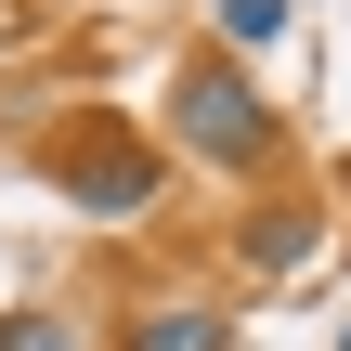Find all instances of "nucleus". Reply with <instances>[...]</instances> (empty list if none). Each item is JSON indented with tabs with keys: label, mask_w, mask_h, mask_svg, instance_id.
<instances>
[{
	"label": "nucleus",
	"mask_w": 351,
	"mask_h": 351,
	"mask_svg": "<svg viewBox=\"0 0 351 351\" xmlns=\"http://www.w3.org/2000/svg\"><path fill=\"white\" fill-rule=\"evenodd\" d=\"M169 156H195V169H261L274 156V104H261V78L234 52L169 65Z\"/></svg>",
	"instance_id": "1"
},
{
	"label": "nucleus",
	"mask_w": 351,
	"mask_h": 351,
	"mask_svg": "<svg viewBox=\"0 0 351 351\" xmlns=\"http://www.w3.org/2000/svg\"><path fill=\"white\" fill-rule=\"evenodd\" d=\"M156 182H169V156H156L143 130H91V143L65 156V195H78L91 221H156Z\"/></svg>",
	"instance_id": "2"
},
{
	"label": "nucleus",
	"mask_w": 351,
	"mask_h": 351,
	"mask_svg": "<svg viewBox=\"0 0 351 351\" xmlns=\"http://www.w3.org/2000/svg\"><path fill=\"white\" fill-rule=\"evenodd\" d=\"M117 351H234V313L221 300H156V313H130Z\"/></svg>",
	"instance_id": "3"
},
{
	"label": "nucleus",
	"mask_w": 351,
	"mask_h": 351,
	"mask_svg": "<svg viewBox=\"0 0 351 351\" xmlns=\"http://www.w3.org/2000/svg\"><path fill=\"white\" fill-rule=\"evenodd\" d=\"M208 39L247 65V52H274V39H287V0H208Z\"/></svg>",
	"instance_id": "4"
},
{
	"label": "nucleus",
	"mask_w": 351,
	"mask_h": 351,
	"mask_svg": "<svg viewBox=\"0 0 351 351\" xmlns=\"http://www.w3.org/2000/svg\"><path fill=\"white\" fill-rule=\"evenodd\" d=\"M300 247H313V208H261V274H287Z\"/></svg>",
	"instance_id": "5"
},
{
	"label": "nucleus",
	"mask_w": 351,
	"mask_h": 351,
	"mask_svg": "<svg viewBox=\"0 0 351 351\" xmlns=\"http://www.w3.org/2000/svg\"><path fill=\"white\" fill-rule=\"evenodd\" d=\"M0 351H78L65 313H0Z\"/></svg>",
	"instance_id": "6"
},
{
	"label": "nucleus",
	"mask_w": 351,
	"mask_h": 351,
	"mask_svg": "<svg viewBox=\"0 0 351 351\" xmlns=\"http://www.w3.org/2000/svg\"><path fill=\"white\" fill-rule=\"evenodd\" d=\"M339 351H351V326H339Z\"/></svg>",
	"instance_id": "7"
}]
</instances>
